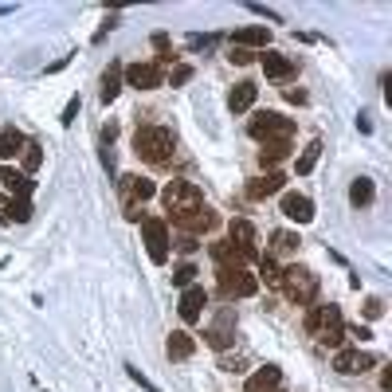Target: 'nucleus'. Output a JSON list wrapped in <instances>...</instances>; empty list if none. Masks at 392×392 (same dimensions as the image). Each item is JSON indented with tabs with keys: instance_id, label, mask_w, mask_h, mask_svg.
Here are the masks:
<instances>
[{
	"instance_id": "de8ad7c7",
	"label": "nucleus",
	"mask_w": 392,
	"mask_h": 392,
	"mask_svg": "<svg viewBox=\"0 0 392 392\" xmlns=\"http://www.w3.org/2000/svg\"><path fill=\"white\" fill-rule=\"evenodd\" d=\"M271 392H282V388H271Z\"/></svg>"
},
{
	"instance_id": "4be33fe9",
	"label": "nucleus",
	"mask_w": 392,
	"mask_h": 392,
	"mask_svg": "<svg viewBox=\"0 0 392 392\" xmlns=\"http://www.w3.org/2000/svg\"><path fill=\"white\" fill-rule=\"evenodd\" d=\"M24 145H28V137L20 134L16 126L0 129V157H4V161H12V157H20V154H24Z\"/></svg>"
},
{
	"instance_id": "e433bc0d",
	"label": "nucleus",
	"mask_w": 392,
	"mask_h": 392,
	"mask_svg": "<svg viewBox=\"0 0 392 392\" xmlns=\"http://www.w3.org/2000/svg\"><path fill=\"white\" fill-rule=\"evenodd\" d=\"M79 106H83V103H79V94H75V98H71V103H67V106H63V118H59V122H63V126H71V122H75V118H79Z\"/></svg>"
},
{
	"instance_id": "7ed1b4c3",
	"label": "nucleus",
	"mask_w": 392,
	"mask_h": 392,
	"mask_svg": "<svg viewBox=\"0 0 392 392\" xmlns=\"http://www.w3.org/2000/svg\"><path fill=\"white\" fill-rule=\"evenodd\" d=\"M161 200H165V212H169L173 224H180L185 216H192V212H200V208H204L200 188L188 185V180H169V185H165V192H161Z\"/></svg>"
},
{
	"instance_id": "ea45409f",
	"label": "nucleus",
	"mask_w": 392,
	"mask_h": 392,
	"mask_svg": "<svg viewBox=\"0 0 392 392\" xmlns=\"http://www.w3.org/2000/svg\"><path fill=\"white\" fill-rule=\"evenodd\" d=\"M228 59H231V63H239V67H243V63H251V59H255V55H251L248 47H231V55H228Z\"/></svg>"
},
{
	"instance_id": "c03bdc74",
	"label": "nucleus",
	"mask_w": 392,
	"mask_h": 392,
	"mask_svg": "<svg viewBox=\"0 0 392 392\" xmlns=\"http://www.w3.org/2000/svg\"><path fill=\"white\" fill-rule=\"evenodd\" d=\"M114 137H118V126H114V122H110V126H103V145H110Z\"/></svg>"
},
{
	"instance_id": "a878e982",
	"label": "nucleus",
	"mask_w": 392,
	"mask_h": 392,
	"mask_svg": "<svg viewBox=\"0 0 392 392\" xmlns=\"http://www.w3.org/2000/svg\"><path fill=\"white\" fill-rule=\"evenodd\" d=\"M373 196H376V188H373V180H369V177H357L350 185V204L353 208H369V204H373Z\"/></svg>"
},
{
	"instance_id": "ddd939ff",
	"label": "nucleus",
	"mask_w": 392,
	"mask_h": 392,
	"mask_svg": "<svg viewBox=\"0 0 392 392\" xmlns=\"http://www.w3.org/2000/svg\"><path fill=\"white\" fill-rule=\"evenodd\" d=\"M282 216L294 224H310L314 220V200L302 192H282Z\"/></svg>"
},
{
	"instance_id": "7c9ffc66",
	"label": "nucleus",
	"mask_w": 392,
	"mask_h": 392,
	"mask_svg": "<svg viewBox=\"0 0 392 392\" xmlns=\"http://www.w3.org/2000/svg\"><path fill=\"white\" fill-rule=\"evenodd\" d=\"M196 275H200V271H196V263H180L177 271H173V287H180V290H185V287H192V279H196Z\"/></svg>"
},
{
	"instance_id": "473e14b6",
	"label": "nucleus",
	"mask_w": 392,
	"mask_h": 392,
	"mask_svg": "<svg viewBox=\"0 0 392 392\" xmlns=\"http://www.w3.org/2000/svg\"><path fill=\"white\" fill-rule=\"evenodd\" d=\"M259 271H263V275H259V279H263V282H267V287H279V279H282V271H279V267H275V259H271V255H267V259H263V263H259Z\"/></svg>"
},
{
	"instance_id": "20e7f679",
	"label": "nucleus",
	"mask_w": 392,
	"mask_h": 392,
	"mask_svg": "<svg viewBox=\"0 0 392 392\" xmlns=\"http://www.w3.org/2000/svg\"><path fill=\"white\" fill-rule=\"evenodd\" d=\"M279 287L287 290V299L290 302H299V306H310L318 294V275L306 271V267H287L279 279Z\"/></svg>"
},
{
	"instance_id": "4c0bfd02",
	"label": "nucleus",
	"mask_w": 392,
	"mask_h": 392,
	"mask_svg": "<svg viewBox=\"0 0 392 392\" xmlns=\"http://www.w3.org/2000/svg\"><path fill=\"white\" fill-rule=\"evenodd\" d=\"M381 314H384V299H369L365 302V318H369V322H376Z\"/></svg>"
},
{
	"instance_id": "cd10ccee",
	"label": "nucleus",
	"mask_w": 392,
	"mask_h": 392,
	"mask_svg": "<svg viewBox=\"0 0 392 392\" xmlns=\"http://www.w3.org/2000/svg\"><path fill=\"white\" fill-rule=\"evenodd\" d=\"M287 154H290V142H263V149H259V165L271 169V165L287 161Z\"/></svg>"
},
{
	"instance_id": "2eb2a0df",
	"label": "nucleus",
	"mask_w": 392,
	"mask_h": 392,
	"mask_svg": "<svg viewBox=\"0 0 392 392\" xmlns=\"http://www.w3.org/2000/svg\"><path fill=\"white\" fill-rule=\"evenodd\" d=\"M0 220L4 224H28L32 220V200H24V196H0Z\"/></svg>"
},
{
	"instance_id": "58836bf2",
	"label": "nucleus",
	"mask_w": 392,
	"mask_h": 392,
	"mask_svg": "<svg viewBox=\"0 0 392 392\" xmlns=\"http://www.w3.org/2000/svg\"><path fill=\"white\" fill-rule=\"evenodd\" d=\"M248 8L255 12V16H267V20H271V24H282V16H279V12H275V8H267V4H248Z\"/></svg>"
},
{
	"instance_id": "dca6fc26",
	"label": "nucleus",
	"mask_w": 392,
	"mask_h": 392,
	"mask_svg": "<svg viewBox=\"0 0 392 392\" xmlns=\"http://www.w3.org/2000/svg\"><path fill=\"white\" fill-rule=\"evenodd\" d=\"M165 353H169V361H188L196 353V341L188 330H173L169 341H165Z\"/></svg>"
},
{
	"instance_id": "c85d7f7f",
	"label": "nucleus",
	"mask_w": 392,
	"mask_h": 392,
	"mask_svg": "<svg viewBox=\"0 0 392 392\" xmlns=\"http://www.w3.org/2000/svg\"><path fill=\"white\" fill-rule=\"evenodd\" d=\"M299 243H302V239L294 236V231H275V236H271V259L275 255H294Z\"/></svg>"
},
{
	"instance_id": "9b49d317",
	"label": "nucleus",
	"mask_w": 392,
	"mask_h": 392,
	"mask_svg": "<svg viewBox=\"0 0 392 392\" xmlns=\"http://www.w3.org/2000/svg\"><path fill=\"white\" fill-rule=\"evenodd\" d=\"M204 306H208V290L200 287V282H192V287H185V290H180V302H177V310H180V318H185L188 325H192V322H200Z\"/></svg>"
},
{
	"instance_id": "412c9836",
	"label": "nucleus",
	"mask_w": 392,
	"mask_h": 392,
	"mask_svg": "<svg viewBox=\"0 0 392 392\" xmlns=\"http://www.w3.org/2000/svg\"><path fill=\"white\" fill-rule=\"evenodd\" d=\"M177 228H185V231H188V236H192V239H196V236H200V231H212V228H216V212H212V208H208V204H204V208H200V212H192V216H185V220H180V224H177Z\"/></svg>"
},
{
	"instance_id": "f03ea898",
	"label": "nucleus",
	"mask_w": 392,
	"mask_h": 392,
	"mask_svg": "<svg viewBox=\"0 0 392 392\" xmlns=\"http://www.w3.org/2000/svg\"><path fill=\"white\" fill-rule=\"evenodd\" d=\"M173 145H177V137H173V129H165V126H142L134 134V154L142 157V161H149V165L169 161Z\"/></svg>"
},
{
	"instance_id": "79ce46f5",
	"label": "nucleus",
	"mask_w": 392,
	"mask_h": 392,
	"mask_svg": "<svg viewBox=\"0 0 392 392\" xmlns=\"http://www.w3.org/2000/svg\"><path fill=\"white\" fill-rule=\"evenodd\" d=\"M177 248H180V251H185V255H192V251H196V248H200V243H196V239H192V236H180V243H177Z\"/></svg>"
},
{
	"instance_id": "39448f33",
	"label": "nucleus",
	"mask_w": 392,
	"mask_h": 392,
	"mask_svg": "<svg viewBox=\"0 0 392 392\" xmlns=\"http://www.w3.org/2000/svg\"><path fill=\"white\" fill-rule=\"evenodd\" d=\"M248 134L255 137V142H290V137H294V122L275 114V110H263V114L251 118Z\"/></svg>"
},
{
	"instance_id": "a19ab883",
	"label": "nucleus",
	"mask_w": 392,
	"mask_h": 392,
	"mask_svg": "<svg viewBox=\"0 0 392 392\" xmlns=\"http://www.w3.org/2000/svg\"><path fill=\"white\" fill-rule=\"evenodd\" d=\"M345 333H350V338H361V341H369V338H373V330H369V325H345Z\"/></svg>"
},
{
	"instance_id": "f8f14e48",
	"label": "nucleus",
	"mask_w": 392,
	"mask_h": 392,
	"mask_svg": "<svg viewBox=\"0 0 392 392\" xmlns=\"http://www.w3.org/2000/svg\"><path fill=\"white\" fill-rule=\"evenodd\" d=\"M373 365H376V357H373V353H365V350H341L338 357H333V369H338V373H345V376L369 373Z\"/></svg>"
},
{
	"instance_id": "0eeeda50",
	"label": "nucleus",
	"mask_w": 392,
	"mask_h": 392,
	"mask_svg": "<svg viewBox=\"0 0 392 392\" xmlns=\"http://www.w3.org/2000/svg\"><path fill=\"white\" fill-rule=\"evenodd\" d=\"M212 259L220 271H248V263L255 259V251L251 248H239V243H212Z\"/></svg>"
},
{
	"instance_id": "1a4fd4ad",
	"label": "nucleus",
	"mask_w": 392,
	"mask_h": 392,
	"mask_svg": "<svg viewBox=\"0 0 392 392\" xmlns=\"http://www.w3.org/2000/svg\"><path fill=\"white\" fill-rule=\"evenodd\" d=\"M208 345L212 350H228L231 341H236V310L231 306H220V314H216V322L208 325Z\"/></svg>"
},
{
	"instance_id": "72a5a7b5",
	"label": "nucleus",
	"mask_w": 392,
	"mask_h": 392,
	"mask_svg": "<svg viewBox=\"0 0 392 392\" xmlns=\"http://www.w3.org/2000/svg\"><path fill=\"white\" fill-rule=\"evenodd\" d=\"M154 47H157V59H161V63H173V47H169V35H165V32L154 35Z\"/></svg>"
},
{
	"instance_id": "f257e3e1",
	"label": "nucleus",
	"mask_w": 392,
	"mask_h": 392,
	"mask_svg": "<svg viewBox=\"0 0 392 392\" xmlns=\"http://www.w3.org/2000/svg\"><path fill=\"white\" fill-rule=\"evenodd\" d=\"M306 330H310V338H314L318 345H330V350H338L341 341H345V318H341L338 306H310Z\"/></svg>"
},
{
	"instance_id": "4468645a",
	"label": "nucleus",
	"mask_w": 392,
	"mask_h": 392,
	"mask_svg": "<svg viewBox=\"0 0 392 392\" xmlns=\"http://www.w3.org/2000/svg\"><path fill=\"white\" fill-rule=\"evenodd\" d=\"M282 185H287V177L271 169V173H263V177L248 180V196H251V200H267V196H279Z\"/></svg>"
},
{
	"instance_id": "bb28decb",
	"label": "nucleus",
	"mask_w": 392,
	"mask_h": 392,
	"mask_svg": "<svg viewBox=\"0 0 392 392\" xmlns=\"http://www.w3.org/2000/svg\"><path fill=\"white\" fill-rule=\"evenodd\" d=\"M118 91H122V63H110V67L103 71V103L110 106L114 98H118Z\"/></svg>"
},
{
	"instance_id": "6e6552de",
	"label": "nucleus",
	"mask_w": 392,
	"mask_h": 392,
	"mask_svg": "<svg viewBox=\"0 0 392 392\" xmlns=\"http://www.w3.org/2000/svg\"><path fill=\"white\" fill-rule=\"evenodd\" d=\"M259 290V279L255 275H248V271H220V294L224 299H251Z\"/></svg>"
},
{
	"instance_id": "5701e85b",
	"label": "nucleus",
	"mask_w": 392,
	"mask_h": 392,
	"mask_svg": "<svg viewBox=\"0 0 392 392\" xmlns=\"http://www.w3.org/2000/svg\"><path fill=\"white\" fill-rule=\"evenodd\" d=\"M0 180H4V185H8L16 196H24V200H28V192H32V188H35V180L28 177V173L12 169V165H4V169H0Z\"/></svg>"
},
{
	"instance_id": "a18cd8bd",
	"label": "nucleus",
	"mask_w": 392,
	"mask_h": 392,
	"mask_svg": "<svg viewBox=\"0 0 392 392\" xmlns=\"http://www.w3.org/2000/svg\"><path fill=\"white\" fill-rule=\"evenodd\" d=\"M357 129H361V134H369V129H373V122H369V114H357Z\"/></svg>"
},
{
	"instance_id": "37998d69",
	"label": "nucleus",
	"mask_w": 392,
	"mask_h": 392,
	"mask_svg": "<svg viewBox=\"0 0 392 392\" xmlns=\"http://www.w3.org/2000/svg\"><path fill=\"white\" fill-rule=\"evenodd\" d=\"M118 20H122L118 12H110V16H106V24H103V32H98V40H103V35L110 32V28H118Z\"/></svg>"
},
{
	"instance_id": "423d86ee",
	"label": "nucleus",
	"mask_w": 392,
	"mask_h": 392,
	"mask_svg": "<svg viewBox=\"0 0 392 392\" xmlns=\"http://www.w3.org/2000/svg\"><path fill=\"white\" fill-rule=\"evenodd\" d=\"M142 239H145V251H149V259H154L157 267L169 263V228H165V220L145 216L142 220Z\"/></svg>"
},
{
	"instance_id": "2f4dec72",
	"label": "nucleus",
	"mask_w": 392,
	"mask_h": 392,
	"mask_svg": "<svg viewBox=\"0 0 392 392\" xmlns=\"http://www.w3.org/2000/svg\"><path fill=\"white\" fill-rule=\"evenodd\" d=\"M40 165H43V149L35 142H28L24 145V173H35Z\"/></svg>"
},
{
	"instance_id": "9d476101",
	"label": "nucleus",
	"mask_w": 392,
	"mask_h": 392,
	"mask_svg": "<svg viewBox=\"0 0 392 392\" xmlns=\"http://www.w3.org/2000/svg\"><path fill=\"white\" fill-rule=\"evenodd\" d=\"M122 79H126L129 86H137V91H157V86L165 83L157 63H129V67H122Z\"/></svg>"
},
{
	"instance_id": "6ab92c4d",
	"label": "nucleus",
	"mask_w": 392,
	"mask_h": 392,
	"mask_svg": "<svg viewBox=\"0 0 392 392\" xmlns=\"http://www.w3.org/2000/svg\"><path fill=\"white\" fill-rule=\"evenodd\" d=\"M271 43V32L267 28H239V32H231V47H267Z\"/></svg>"
},
{
	"instance_id": "c756f323",
	"label": "nucleus",
	"mask_w": 392,
	"mask_h": 392,
	"mask_svg": "<svg viewBox=\"0 0 392 392\" xmlns=\"http://www.w3.org/2000/svg\"><path fill=\"white\" fill-rule=\"evenodd\" d=\"M318 157H322V142H310L306 149H302V157H299V177H306V173H314V165H318Z\"/></svg>"
},
{
	"instance_id": "b1692460",
	"label": "nucleus",
	"mask_w": 392,
	"mask_h": 392,
	"mask_svg": "<svg viewBox=\"0 0 392 392\" xmlns=\"http://www.w3.org/2000/svg\"><path fill=\"white\" fill-rule=\"evenodd\" d=\"M279 381H282V373L275 365H267V369H259V373L243 384V392H271V388H279Z\"/></svg>"
},
{
	"instance_id": "aec40b11",
	"label": "nucleus",
	"mask_w": 392,
	"mask_h": 392,
	"mask_svg": "<svg viewBox=\"0 0 392 392\" xmlns=\"http://www.w3.org/2000/svg\"><path fill=\"white\" fill-rule=\"evenodd\" d=\"M255 94H259V86H255V83H239V86H231V94H228L231 114L251 110V106H255Z\"/></svg>"
},
{
	"instance_id": "c9c22d12",
	"label": "nucleus",
	"mask_w": 392,
	"mask_h": 392,
	"mask_svg": "<svg viewBox=\"0 0 392 392\" xmlns=\"http://www.w3.org/2000/svg\"><path fill=\"white\" fill-rule=\"evenodd\" d=\"M126 373H129V381H137V384H142V388H145V392H161V388H157V384H154V381H149V376H142V369H134V365H126Z\"/></svg>"
},
{
	"instance_id": "a211bd4d",
	"label": "nucleus",
	"mask_w": 392,
	"mask_h": 392,
	"mask_svg": "<svg viewBox=\"0 0 392 392\" xmlns=\"http://www.w3.org/2000/svg\"><path fill=\"white\" fill-rule=\"evenodd\" d=\"M263 75L267 79H290L294 75V59H287V55H279V52H263Z\"/></svg>"
},
{
	"instance_id": "f704fd0d",
	"label": "nucleus",
	"mask_w": 392,
	"mask_h": 392,
	"mask_svg": "<svg viewBox=\"0 0 392 392\" xmlns=\"http://www.w3.org/2000/svg\"><path fill=\"white\" fill-rule=\"evenodd\" d=\"M188 79H192V67H188V63H177V67H173V75H169V83L173 86H185Z\"/></svg>"
},
{
	"instance_id": "f3484780",
	"label": "nucleus",
	"mask_w": 392,
	"mask_h": 392,
	"mask_svg": "<svg viewBox=\"0 0 392 392\" xmlns=\"http://www.w3.org/2000/svg\"><path fill=\"white\" fill-rule=\"evenodd\" d=\"M122 196H126V208L134 204V200H149V196L157 192L154 180H145V177H122Z\"/></svg>"
},
{
	"instance_id": "49530a36",
	"label": "nucleus",
	"mask_w": 392,
	"mask_h": 392,
	"mask_svg": "<svg viewBox=\"0 0 392 392\" xmlns=\"http://www.w3.org/2000/svg\"><path fill=\"white\" fill-rule=\"evenodd\" d=\"M287 98H290V103H306V91H294V86H290Z\"/></svg>"
},
{
	"instance_id": "393cba45",
	"label": "nucleus",
	"mask_w": 392,
	"mask_h": 392,
	"mask_svg": "<svg viewBox=\"0 0 392 392\" xmlns=\"http://www.w3.org/2000/svg\"><path fill=\"white\" fill-rule=\"evenodd\" d=\"M228 236H231V243H239V248H251V251H255V243H259V231L251 228L248 220H231V224H228Z\"/></svg>"
}]
</instances>
